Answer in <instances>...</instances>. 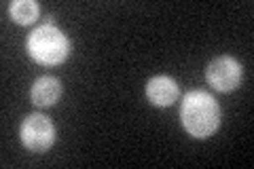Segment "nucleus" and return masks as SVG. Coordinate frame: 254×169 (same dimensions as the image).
Masks as SVG:
<instances>
[{
    "label": "nucleus",
    "instance_id": "nucleus-1",
    "mask_svg": "<svg viewBox=\"0 0 254 169\" xmlns=\"http://www.w3.org/2000/svg\"><path fill=\"white\" fill-rule=\"evenodd\" d=\"M180 120L193 138H210L220 125V106L208 91H189L180 106Z\"/></svg>",
    "mask_w": 254,
    "mask_h": 169
},
{
    "label": "nucleus",
    "instance_id": "nucleus-2",
    "mask_svg": "<svg viewBox=\"0 0 254 169\" xmlns=\"http://www.w3.org/2000/svg\"><path fill=\"white\" fill-rule=\"evenodd\" d=\"M26 49L30 57L43 66H60L70 55V40L55 26L53 17L47 19L28 36Z\"/></svg>",
    "mask_w": 254,
    "mask_h": 169
},
{
    "label": "nucleus",
    "instance_id": "nucleus-3",
    "mask_svg": "<svg viewBox=\"0 0 254 169\" xmlns=\"http://www.w3.org/2000/svg\"><path fill=\"white\" fill-rule=\"evenodd\" d=\"M21 144L30 152H47L55 142V127L49 116L45 114H30L21 123Z\"/></svg>",
    "mask_w": 254,
    "mask_h": 169
},
{
    "label": "nucleus",
    "instance_id": "nucleus-4",
    "mask_svg": "<svg viewBox=\"0 0 254 169\" xmlns=\"http://www.w3.org/2000/svg\"><path fill=\"white\" fill-rule=\"evenodd\" d=\"M205 78L216 91L229 93L237 89L242 83V66L231 55H220V57L210 61L208 70H205Z\"/></svg>",
    "mask_w": 254,
    "mask_h": 169
},
{
    "label": "nucleus",
    "instance_id": "nucleus-5",
    "mask_svg": "<svg viewBox=\"0 0 254 169\" xmlns=\"http://www.w3.org/2000/svg\"><path fill=\"white\" fill-rule=\"evenodd\" d=\"M178 93H180L178 83L168 74L153 76L146 83V98L153 106H159V108L172 106V104L178 100Z\"/></svg>",
    "mask_w": 254,
    "mask_h": 169
},
{
    "label": "nucleus",
    "instance_id": "nucleus-6",
    "mask_svg": "<svg viewBox=\"0 0 254 169\" xmlns=\"http://www.w3.org/2000/svg\"><path fill=\"white\" fill-rule=\"evenodd\" d=\"M30 98L34 106H53L55 102L62 98V83L55 76H41L36 78V83L32 85V91H30Z\"/></svg>",
    "mask_w": 254,
    "mask_h": 169
},
{
    "label": "nucleus",
    "instance_id": "nucleus-7",
    "mask_svg": "<svg viewBox=\"0 0 254 169\" xmlns=\"http://www.w3.org/2000/svg\"><path fill=\"white\" fill-rule=\"evenodd\" d=\"M38 13H41V9H38V4L34 0H15V2L9 4V15L19 26L34 23L38 19Z\"/></svg>",
    "mask_w": 254,
    "mask_h": 169
}]
</instances>
